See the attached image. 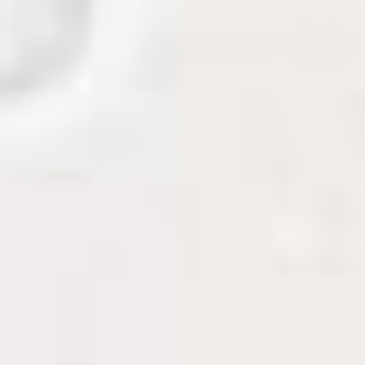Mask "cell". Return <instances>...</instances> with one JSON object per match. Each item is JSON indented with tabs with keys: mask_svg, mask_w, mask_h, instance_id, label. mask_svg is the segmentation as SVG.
<instances>
[{
	"mask_svg": "<svg viewBox=\"0 0 365 365\" xmlns=\"http://www.w3.org/2000/svg\"><path fill=\"white\" fill-rule=\"evenodd\" d=\"M91 34V0H0V91H34Z\"/></svg>",
	"mask_w": 365,
	"mask_h": 365,
	"instance_id": "6da1fadb",
	"label": "cell"
}]
</instances>
